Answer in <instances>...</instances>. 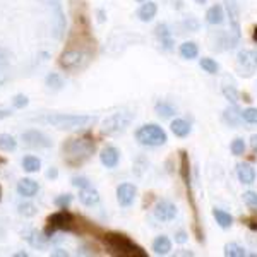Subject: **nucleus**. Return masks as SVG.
<instances>
[{
	"label": "nucleus",
	"instance_id": "obj_1",
	"mask_svg": "<svg viewBox=\"0 0 257 257\" xmlns=\"http://www.w3.org/2000/svg\"><path fill=\"white\" fill-rule=\"evenodd\" d=\"M64 160L69 167H81L88 161L91 156H93L94 149H96V144H94V139L91 136H82V138H72L67 139L64 143Z\"/></svg>",
	"mask_w": 257,
	"mask_h": 257
},
{
	"label": "nucleus",
	"instance_id": "obj_2",
	"mask_svg": "<svg viewBox=\"0 0 257 257\" xmlns=\"http://www.w3.org/2000/svg\"><path fill=\"white\" fill-rule=\"evenodd\" d=\"M103 245L106 250L118 257H148V252L143 247L132 242L127 235L117 233V231H108L101 237Z\"/></svg>",
	"mask_w": 257,
	"mask_h": 257
},
{
	"label": "nucleus",
	"instance_id": "obj_3",
	"mask_svg": "<svg viewBox=\"0 0 257 257\" xmlns=\"http://www.w3.org/2000/svg\"><path fill=\"white\" fill-rule=\"evenodd\" d=\"M40 122L48 123L52 127H57L60 131H76V128H84L96 122V117L91 115H65V113H55V115H45L38 118Z\"/></svg>",
	"mask_w": 257,
	"mask_h": 257
},
{
	"label": "nucleus",
	"instance_id": "obj_4",
	"mask_svg": "<svg viewBox=\"0 0 257 257\" xmlns=\"http://www.w3.org/2000/svg\"><path fill=\"white\" fill-rule=\"evenodd\" d=\"M93 59V52L91 50H84L79 47H67L62 52L59 65L62 69L69 70V72H76V70L84 69Z\"/></svg>",
	"mask_w": 257,
	"mask_h": 257
},
{
	"label": "nucleus",
	"instance_id": "obj_5",
	"mask_svg": "<svg viewBox=\"0 0 257 257\" xmlns=\"http://www.w3.org/2000/svg\"><path fill=\"white\" fill-rule=\"evenodd\" d=\"M77 223L74 214H70L67 209H62L59 213H53L47 218V226H45L43 233L50 238L55 231L65 230V231H76Z\"/></svg>",
	"mask_w": 257,
	"mask_h": 257
},
{
	"label": "nucleus",
	"instance_id": "obj_6",
	"mask_svg": "<svg viewBox=\"0 0 257 257\" xmlns=\"http://www.w3.org/2000/svg\"><path fill=\"white\" fill-rule=\"evenodd\" d=\"M136 139H138L139 144L143 146H151V148H158L167 144V132L163 131L160 125L156 123H146V125L139 127L136 131Z\"/></svg>",
	"mask_w": 257,
	"mask_h": 257
},
{
	"label": "nucleus",
	"instance_id": "obj_7",
	"mask_svg": "<svg viewBox=\"0 0 257 257\" xmlns=\"http://www.w3.org/2000/svg\"><path fill=\"white\" fill-rule=\"evenodd\" d=\"M132 120H134V113H132V111H117V113L110 115V117H106L103 120L101 134L117 136L131 125Z\"/></svg>",
	"mask_w": 257,
	"mask_h": 257
},
{
	"label": "nucleus",
	"instance_id": "obj_8",
	"mask_svg": "<svg viewBox=\"0 0 257 257\" xmlns=\"http://www.w3.org/2000/svg\"><path fill=\"white\" fill-rule=\"evenodd\" d=\"M228 18H230V36H228V48H233L240 41V23H238V2L237 0H225Z\"/></svg>",
	"mask_w": 257,
	"mask_h": 257
},
{
	"label": "nucleus",
	"instance_id": "obj_9",
	"mask_svg": "<svg viewBox=\"0 0 257 257\" xmlns=\"http://www.w3.org/2000/svg\"><path fill=\"white\" fill-rule=\"evenodd\" d=\"M237 72L242 77H252L257 72V52L242 50L237 55Z\"/></svg>",
	"mask_w": 257,
	"mask_h": 257
},
{
	"label": "nucleus",
	"instance_id": "obj_10",
	"mask_svg": "<svg viewBox=\"0 0 257 257\" xmlns=\"http://www.w3.org/2000/svg\"><path fill=\"white\" fill-rule=\"evenodd\" d=\"M23 143L28 148H52V141L48 136L38 131H28L23 134Z\"/></svg>",
	"mask_w": 257,
	"mask_h": 257
},
{
	"label": "nucleus",
	"instance_id": "obj_11",
	"mask_svg": "<svg viewBox=\"0 0 257 257\" xmlns=\"http://www.w3.org/2000/svg\"><path fill=\"white\" fill-rule=\"evenodd\" d=\"M155 216L156 219H160V221H172V219H175L177 216L175 204L167 201V199H161L155 206Z\"/></svg>",
	"mask_w": 257,
	"mask_h": 257
},
{
	"label": "nucleus",
	"instance_id": "obj_12",
	"mask_svg": "<svg viewBox=\"0 0 257 257\" xmlns=\"http://www.w3.org/2000/svg\"><path fill=\"white\" fill-rule=\"evenodd\" d=\"M136 194H138V189H136V185L132 184H120L117 187V201L118 204L122 206V208H128V206H132V202H134L136 199Z\"/></svg>",
	"mask_w": 257,
	"mask_h": 257
},
{
	"label": "nucleus",
	"instance_id": "obj_13",
	"mask_svg": "<svg viewBox=\"0 0 257 257\" xmlns=\"http://www.w3.org/2000/svg\"><path fill=\"white\" fill-rule=\"evenodd\" d=\"M221 93L231 105H237L238 103V91H237V86H235V81L231 79L230 76H225L223 77V82H221Z\"/></svg>",
	"mask_w": 257,
	"mask_h": 257
},
{
	"label": "nucleus",
	"instance_id": "obj_14",
	"mask_svg": "<svg viewBox=\"0 0 257 257\" xmlns=\"http://www.w3.org/2000/svg\"><path fill=\"white\" fill-rule=\"evenodd\" d=\"M99 160H101V163L105 165L106 168H115L118 165V160H120L118 149L113 148V146H106L101 151V155H99Z\"/></svg>",
	"mask_w": 257,
	"mask_h": 257
},
{
	"label": "nucleus",
	"instance_id": "obj_15",
	"mask_svg": "<svg viewBox=\"0 0 257 257\" xmlns=\"http://www.w3.org/2000/svg\"><path fill=\"white\" fill-rule=\"evenodd\" d=\"M156 36H158V40L161 41V47L165 50H172L173 45H175L172 31H170V28L167 24H158V26H156Z\"/></svg>",
	"mask_w": 257,
	"mask_h": 257
},
{
	"label": "nucleus",
	"instance_id": "obj_16",
	"mask_svg": "<svg viewBox=\"0 0 257 257\" xmlns=\"http://www.w3.org/2000/svg\"><path fill=\"white\" fill-rule=\"evenodd\" d=\"M223 120H225L226 125L230 127H238L242 123V111L237 108V105H231L223 111Z\"/></svg>",
	"mask_w": 257,
	"mask_h": 257
},
{
	"label": "nucleus",
	"instance_id": "obj_17",
	"mask_svg": "<svg viewBox=\"0 0 257 257\" xmlns=\"http://www.w3.org/2000/svg\"><path fill=\"white\" fill-rule=\"evenodd\" d=\"M237 177L242 184L250 185L255 182V170L248 163H240V165H237Z\"/></svg>",
	"mask_w": 257,
	"mask_h": 257
},
{
	"label": "nucleus",
	"instance_id": "obj_18",
	"mask_svg": "<svg viewBox=\"0 0 257 257\" xmlns=\"http://www.w3.org/2000/svg\"><path fill=\"white\" fill-rule=\"evenodd\" d=\"M180 178L184 180L185 187H192V180H190V161L187 151H180Z\"/></svg>",
	"mask_w": 257,
	"mask_h": 257
},
{
	"label": "nucleus",
	"instance_id": "obj_19",
	"mask_svg": "<svg viewBox=\"0 0 257 257\" xmlns=\"http://www.w3.org/2000/svg\"><path fill=\"white\" fill-rule=\"evenodd\" d=\"M18 192L23 197H33L38 192V184L35 180H31V178H23L18 184Z\"/></svg>",
	"mask_w": 257,
	"mask_h": 257
},
{
	"label": "nucleus",
	"instance_id": "obj_20",
	"mask_svg": "<svg viewBox=\"0 0 257 257\" xmlns=\"http://www.w3.org/2000/svg\"><path fill=\"white\" fill-rule=\"evenodd\" d=\"M156 12H158V7H156V4L155 2H146V4H143V6L139 7L138 18L143 21V23H149V21H151L156 16Z\"/></svg>",
	"mask_w": 257,
	"mask_h": 257
},
{
	"label": "nucleus",
	"instance_id": "obj_21",
	"mask_svg": "<svg viewBox=\"0 0 257 257\" xmlns=\"http://www.w3.org/2000/svg\"><path fill=\"white\" fill-rule=\"evenodd\" d=\"M170 250H172V242H170L168 237L160 235V237L155 238V242H153V252H155L156 255H165V254H168Z\"/></svg>",
	"mask_w": 257,
	"mask_h": 257
},
{
	"label": "nucleus",
	"instance_id": "obj_22",
	"mask_svg": "<svg viewBox=\"0 0 257 257\" xmlns=\"http://www.w3.org/2000/svg\"><path fill=\"white\" fill-rule=\"evenodd\" d=\"M79 201L84 206H93L99 201V194L89 185V187L79 189Z\"/></svg>",
	"mask_w": 257,
	"mask_h": 257
},
{
	"label": "nucleus",
	"instance_id": "obj_23",
	"mask_svg": "<svg viewBox=\"0 0 257 257\" xmlns=\"http://www.w3.org/2000/svg\"><path fill=\"white\" fill-rule=\"evenodd\" d=\"M170 127H172V132L177 138H187L190 134V125L187 120H184V118H175Z\"/></svg>",
	"mask_w": 257,
	"mask_h": 257
},
{
	"label": "nucleus",
	"instance_id": "obj_24",
	"mask_svg": "<svg viewBox=\"0 0 257 257\" xmlns=\"http://www.w3.org/2000/svg\"><path fill=\"white\" fill-rule=\"evenodd\" d=\"M206 21H208L209 24H213V26L221 24L223 21H225V12H223V7L221 6H213V7H211V9L208 11V14H206Z\"/></svg>",
	"mask_w": 257,
	"mask_h": 257
},
{
	"label": "nucleus",
	"instance_id": "obj_25",
	"mask_svg": "<svg viewBox=\"0 0 257 257\" xmlns=\"http://www.w3.org/2000/svg\"><path fill=\"white\" fill-rule=\"evenodd\" d=\"M180 55L187 60L196 59V57L199 55V47L194 43V41H185V43L180 45Z\"/></svg>",
	"mask_w": 257,
	"mask_h": 257
},
{
	"label": "nucleus",
	"instance_id": "obj_26",
	"mask_svg": "<svg viewBox=\"0 0 257 257\" xmlns=\"http://www.w3.org/2000/svg\"><path fill=\"white\" fill-rule=\"evenodd\" d=\"M213 216H214V219H216L218 225L221 228H225V230L233 225V218H231L228 213H225V211H221V209H213Z\"/></svg>",
	"mask_w": 257,
	"mask_h": 257
},
{
	"label": "nucleus",
	"instance_id": "obj_27",
	"mask_svg": "<svg viewBox=\"0 0 257 257\" xmlns=\"http://www.w3.org/2000/svg\"><path fill=\"white\" fill-rule=\"evenodd\" d=\"M65 31V18L59 6L55 7V38H62Z\"/></svg>",
	"mask_w": 257,
	"mask_h": 257
},
{
	"label": "nucleus",
	"instance_id": "obj_28",
	"mask_svg": "<svg viewBox=\"0 0 257 257\" xmlns=\"http://www.w3.org/2000/svg\"><path fill=\"white\" fill-rule=\"evenodd\" d=\"M155 110H156V113L163 118H170L175 115V108H173V105H170L168 101H158L155 106Z\"/></svg>",
	"mask_w": 257,
	"mask_h": 257
},
{
	"label": "nucleus",
	"instance_id": "obj_29",
	"mask_svg": "<svg viewBox=\"0 0 257 257\" xmlns=\"http://www.w3.org/2000/svg\"><path fill=\"white\" fill-rule=\"evenodd\" d=\"M225 255L226 257H243V255H247V252L242 245L231 242V243H226L225 245Z\"/></svg>",
	"mask_w": 257,
	"mask_h": 257
},
{
	"label": "nucleus",
	"instance_id": "obj_30",
	"mask_svg": "<svg viewBox=\"0 0 257 257\" xmlns=\"http://www.w3.org/2000/svg\"><path fill=\"white\" fill-rule=\"evenodd\" d=\"M9 65H11V52L7 48L0 47V76L6 74V70L9 69Z\"/></svg>",
	"mask_w": 257,
	"mask_h": 257
},
{
	"label": "nucleus",
	"instance_id": "obj_31",
	"mask_svg": "<svg viewBox=\"0 0 257 257\" xmlns=\"http://www.w3.org/2000/svg\"><path fill=\"white\" fill-rule=\"evenodd\" d=\"M23 167H24L26 172L35 173V172H38V170H40L41 161L38 158H35V156H26V158H23Z\"/></svg>",
	"mask_w": 257,
	"mask_h": 257
},
{
	"label": "nucleus",
	"instance_id": "obj_32",
	"mask_svg": "<svg viewBox=\"0 0 257 257\" xmlns=\"http://www.w3.org/2000/svg\"><path fill=\"white\" fill-rule=\"evenodd\" d=\"M16 148H18V143H16V139L12 136L0 134V149H4V151H14Z\"/></svg>",
	"mask_w": 257,
	"mask_h": 257
},
{
	"label": "nucleus",
	"instance_id": "obj_33",
	"mask_svg": "<svg viewBox=\"0 0 257 257\" xmlns=\"http://www.w3.org/2000/svg\"><path fill=\"white\" fill-rule=\"evenodd\" d=\"M28 240H30V243H31V245H35V247H45V245H47V240H48V237H47V235H40L38 233V231H35V230H33V231H30V237H26Z\"/></svg>",
	"mask_w": 257,
	"mask_h": 257
},
{
	"label": "nucleus",
	"instance_id": "obj_34",
	"mask_svg": "<svg viewBox=\"0 0 257 257\" xmlns=\"http://www.w3.org/2000/svg\"><path fill=\"white\" fill-rule=\"evenodd\" d=\"M47 86L48 88H53V89H60L62 86H64V81H62V77L59 76V74L52 72L47 76Z\"/></svg>",
	"mask_w": 257,
	"mask_h": 257
},
{
	"label": "nucleus",
	"instance_id": "obj_35",
	"mask_svg": "<svg viewBox=\"0 0 257 257\" xmlns=\"http://www.w3.org/2000/svg\"><path fill=\"white\" fill-rule=\"evenodd\" d=\"M199 64H201V67L204 69L208 74H216L218 70H219V65L213 59H201Z\"/></svg>",
	"mask_w": 257,
	"mask_h": 257
},
{
	"label": "nucleus",
	"instance_id": "obj_36",
	"mask_svg": "<svg viewBox=\"0 0 257 257\" xmlns=\"http://www.w3.org/2000/svg\"><path fill=\"white\" fill-rule=\"evenodd\" d=\"M243 202H245L250 209L257 211V192H254V190H247V192H243Z\"/></svg>",
	"mask_w": 257,
	"mask_h": 257
},
{
	"label": "nucleus",
	"instance_id": "obj_37",
	"mask_svg": "<svg viewBox=\"0 0 257 257\" xmlns=\"http://www.w3.org/2000/svg\"><path fill=\"white\" fill-rule=\"evenodd\" d=\"M230 148L235 156H242L245 153V143H243V139H235Z\"/></svg>",
	"mask_w": 257,
	"mask_h": 257
},
{
	"label": "nucleus",
	"instance_id": "obj_38",
	"mask_svg": "<svg viewBox=\"0 0 257 257\" xmlns=\"http://www.w3.org/2000/svg\"><path fill=\"white\" fill-rule=\"evenodd\" d=\"M70 202H72V196H70V194H64V196H59L55 199V206L60 209H67L70 206Z\"/></svg>",
	"mask_w": 257,
	"mask_h": 257
},
{
	"label": "nucleus",
	"instance_id": "obj_39",
	"mask_svg": "<svg viewBox=\"0 0 257 257\" xmlns=\"http://www.w3.org/2000/svg\"><path fill=\"white\" fill-rule=\"evenodd\" d=\"M242 118L247 123H257V108H247L242 111Z\"/></svg>",
	"mask_w": 257,
	"mask_h": 257
},
{
	"label": "nucleus",
	"instance_id": "obj_40",
	"mask_svg": "<svg viewBox=\"0 0 257 257\" xmlns=\"http://www.w3.org/2000/svg\"><path fill=\"white\" fill-rule=\"evenodd\" d=\"M12 105H14V108H24V106L28 105V96H24V94H16L14 99H12Z\"/></svg>",
	"mask_w": 257,
	"mask_h": 257
},
{
	"label": "nucleus",
	"instance_id": "obj_41",
	"mask_svg": "<svg viewBox=\"0 0 257 257\" xmlns=\"http://www.w3.org/2000/svg\"><path fill=\"white\" fill-rule=\"evenodd\" d=\"M19 213L24 214V216H35L36 214V209L33 204H21L19 206Z\"/></svg>",
	"mask_w": 257,
	"mask_h": 257
},
{
	"label": "nucleus",
	"instance_id": "obj_42",
	"mask_svg": "<svg viewBox=\"0 0 257 257\" xmlns=\"http://www.w3.org/2000/svg\"><path fill=\"white\" fill-rule=\"evenodd\" d=\"M72 185L77 189H84V187H89V180L84 177H76V178H72Z\"/></svg>",
	"mask_w": 257,
	"mask_h": 257
},
{
	"label": "nucleus",
	"instance_id": "obj_43",
	"mask_svg": "<svg viewBox=\"0 0 257 257\" xmlns=\"http://www.w3.org/2000/svg\"><path fill=\"white\" fill-rule=\"evenodd\" d=\"M245 225L250 228V230H254L257 231V214H254V216H250V218H245V219H242Z\"/></svg>",
	"mask_w": 257,
	"mask_h": 257
},
{
	"label": "nucleus",
	"instance_id": "obj_44",
	"mask_svg": "<svg viewBox=\"0 0 257 257\" xmlns=\"http://www.w3.org/2000/svg\"><path fill=\"white\" fill-rule=\"evenodd\" d=\"M175 242L177 243H185L187 242V233H185V231H178V233L175 235Z\"/></svg>",
	"mask_w": 257,
	"mask_h": 257
},
{
	"label": "nucleus",
	"instance_id": "obj_45",
	"mask_svg": "<svg viewBox=\"0 0 257 257\" xmlns=\"http://www.w3.org/2000/svg\"><path fill=\"white\" fill-rule=\"evenodd\" d=\"M47 177L48 178H57V177H59V172H57V168H50L48 173H47Z\"/></svg>",
	"mask_w": 257,
	"mask_h": 257
},
{
	"label": "nucleus",
	"instance_id": "obj_46",
	"mask_svg": "<svg viewBox=\"0 0 257 257\" xmlns=\"http://www.w3.org/2000/svg\"><path fill=\"white\" fill-rule=\"evenodd\" d=\"M11 110H0V120H4V118H7V117H11Z\"/></svg>",
	"mask_w": 257,
	"mask_h": 257
},
{
	"label": "nucleus",
	"instance_id": "obj_47",
	"mask_svg": "<svg viewBox=\"0 0 257 257\" xmlns=\"http://www.w3.org/2000/svg\"><path fill=\"white\" fill-rule=\"evenodd\" d=\"M250 146H252V149H254V151L257 153V134H255V136H252V138H250Z\"/></svg>",
	"mask_w": 257,
	"mask_h": 257
},
{
	"label": "nucleus",
	"instance_id": "obj_48",
	"mask_svg": "<svg viewBox=\"0 0 257 257\" xmlns=\"http://www.w3.org/2000/svg\"><path fill=\"white\" fill-rule=\"evenodd\" d=\"M52 255H62V257H67L69 254L65 250H62V248H57L55 252H52Z\"/></svg>",
	"mask_w": 257,
	"mask_h": 257
},
{
	"label": "nucleus",
	"instance_id": "obj_49",
	"mask_svg": "<svg viewBox=\"0 0 257 257\" xmlns=\"http://www.w3.org/2000/svg\"><path fill=\"white\" fill-rule=\"evenodd\" d=\"M185 26H187V28H192V30H197V21L190 19V23L187 21V23H185Z\"/></svg>",
	"mask_w": 257,
	"mask_h": 257
},
{
	"label": "nucleus",
	"instance_id": "obj_50",
	"mask_svg": "<svg viewBox=\"0 0 257 257\" xmlns=\"http://www.w3.org/2000/svg\"><path fill=\"white\" fill-rule=\"evenodd\" d=\"M252 40H254L255 43H257V26L254 28V31H252Z\"/></svg>",
	"mask_w": 257,
	"mask_h": 257
},
{
	"label": "nucleus",
	"instance_id": "obj_51",
	"mask_svg": "<svg viewBox=\"0 0 257 257\" xmlns=\"http://www.w3.org/2000/svg\"><path fill=\"white\" fill-rule=\"evenodd\" d=\"M177 255H194L192 252H177Z\"/></svg>",
	"mask_w": 257,
	"mask_h": 257
},
{
	"label": "nucleus",
	"instance_id": "obj_52",
	"mask_svg": "<svg viewBox=\"0 0 257 257\" xmlns=\"http://www.w3.org/2000/svg\"><path fill=\"white\" fill-rule=\"evenodd\" d=\"M16 257H28V252H18Z\"/></svg>",
	"mask_w": 257,
	"mask_h": 257
},
{
	"label": "nucleus",
	"instance_id": "obj_53",
	"mask_svg": "<svg viewBox=\"0 0 257 257\" xmlns=\"http://www.w3.org/2000/svg\"><path fill=\"white\" fill-rule=\"evenodd\" d=\"M206 2H208V0H196V4H199V6H204Z\"/></svg>",
	"mask_w": 257,
	"mask_h": 257
},
{
	"label": "nucleus",
	"instance_id": "obj_54",
	"mask_svg": "<svg viewBox=\"0 0 257 257\" xmlns=\"http://www.w3.org/2000/svg\"><path fill=\"white\" fill-rule=\"evenodd\" d=\"M7 163V160L4 158V156H0V165H6Z\"/></svg>",
	"mask_w": 257,
	"mask_h": 257
},
{
	"label": "nucleus",
	"instance_id": "obj_55",
	"mask_svg": "<svg viewBox=\"0 0 257 257\" xmlns=\"http://www.w3.org/2000/svg\"><path fill=\"white\" fill-rule=\"evenodd\" d=\"M0 199H2V187H0Z\"/></svg>",
	"mask_w": 257,
	"mask_h": 257
},
{
	"label": "nucleus",
	"instance_id": "obj_56",
	"mask_svg": "<svg viewBox=\"0 0 257 257\" xmlns=\"http://www.w3.org/2000/svg\"><path fill=\"white\" fill-rule=\"evenodd\" d=\"M139 2H144V0H139Z\"/></svg>",
	"mask_w": 257,
	"mask_h": 257
}]
</instances>
